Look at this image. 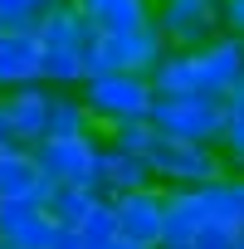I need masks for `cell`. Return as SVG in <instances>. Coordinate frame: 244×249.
<instances>
[{
    "mask_svg": "<svg viewBox=\"0 0 244 249\" xmlns=\"http://www.w3.org/2000/svg\"><path fill=\"white\" fill-rule=\"evenodd\" d=\"M73 10L93 25V35H127L157 15L152 0H73Z\"/></svg>",
    "mask_w": 244,
    "mask_h": 249,
    "instance_id": "15",
    "label": "cell"
},
{
    "mask_svg": "<svg viewBox=\"0 0 244 249\" xmlns=\"http://www.w3.org/2000/svg\"><path fill=\"white\" fill-rule=\"evenodd\" d=\"M39 83V35L35 30H0V93Z\"/></svg>",
    "mask_w": 244,
    "mask_h": 249,
    "instance_id": "13",
    "label": "cell"
},
{
    "mask_svg": "<svg viewBox=\"0 0 244 249\" xmlns=\"http://www.w3.org/2000/svg\"><path fill=\"white\" fill-rule=\"evenodd\" d=\"M78 98H83V107L93 117V127L117 132V127H127V122H147L152 117L157 88L142 73H88Z\"/></svg>",
    "mask_w": 244,
    "mask_h": 249,
    "instance_id": "3",
    "label": "cell"
},
{
    "mask_svg": "<svg viewBox=\"0 0 244 249\" xmlns=\"http://www.w3.org/2000/svg\"><path fill=\"white\" fill-rule=\"evenodd\" d=\"M98 157H103L98 132H83V137H44L35 147V161H39V171H44L49 186H88V191H98Z\"/></svg>",
    "mask_w": 244,
    "mask_h": 249,
    "instance_id": "8",
    "label": "cell"
},
{
    "mask_svg": "<svg viewBox=\"0 0 244 249\" xmlns=\"http://www.w3.org/2000/svg\"><path fill=\"white\" fill-rule=\"evenodd\" d=\"M161 59H166V39L157 35V25H137L127 35H93L88 73H142V78H152V69Z\"/></svg>",
    "mask_w": 244,
    "mask_h": 249,
    "instance_id": "6",
    "label": "cell"
},
{
    "mask_svg": "<svg viewBox=\"0 0 244 249\" xmlns=\"http://www.w3.org/2000/svg\"><path fill=\"white\" fill-rule=\"evenodd\" d=\"M200 200H205L210 225H220V230H229V234L244 230V176H239V171H225V176L205 181V186H200Z\"/></svg>",
    "mask_w": 244,
    "mask_h": 249,
    "instance_id": "16",
    "label": "cell"
},
{
    "mask_svg": "<svg viewBox=\"0 0 244 249\" xmlns=\"http://www.w3.org/2000/svg\"><path fill=\"white\" fill-rule=\"evenodd\" d=\"M220 10H225V0H161L157 15H152V25L166 39V49L186 54V49H200L215 35H225Z\"/></svg>",
    "mask_w": 244,
    "mask_h": 249,
    "instance_id": "7",
    "label": "cell"
},
{
    "mask_svg": "<svg viewBox=\"0 0 244 249\" xmlns=\"http://www.w3.org/2000/svg\"><path fill=\"white\" fill-rule=\"evenodd\" d=\"M147 122H152L161 137L220 147V132H225V98H205V93H157Z\"/></svg>",
    "mask_w": 244,
    "mask_h": 249,
    "instance_id": "5",
    "label": "cell"
},
{
    "mask_svg": "<svg viewBox=\"0 0 244 249\" xmlns=\"http://www.w3.org/2000/svg\"><path fill=\"white\" fill-rule=\"evenodd\" d=\"M59 225L44 205H0V244L5 249H54Z\"/></svg>",
    "mask_w": 244,
    "mask_h": 249,
    "instance_id": "12",
    "label": "cell"
},
{
    "mask_svg": "<svg viewBox=\"0 0 244 249\" xmlns=\"http://www.w3.org/2000/svg\"><path fill=\"white\" fill-rule=\"evenodd\" d=\"M112 225L117 239H127L137 249H161L166 244V186H142L112 200Z\"/></svg>",
    "mask_w": 244,
    "mask_h": 249,
    "instance_id": "9",
    "label": "cell"
},
{
    "mask_svg": "<svg viewBox=\"0 0 244 249\" xmlns=\"http://www.w3.org/2000/svg\"><path fill=\"white\" fill-rule=\"evenodd\" d=\"M49 181L35 161V147L5 142L0 147V205H44L49 200Z\"/></svg>",
    "mask_w": 244,
    "mask_h": 249,
    "instance_id": "11",
    "label": "cell"
},
{
    "mask_svg": "<svg viewBox=\"0 0 244 249\" xmlns=\"http://www.w3.org/2000/svg\"><path fill=\"white\" fill-rule=\"evenodd\" d=\"M152 186V171L137 152L127 147H117V142H103V157H98V196L117 200V196H127V191H142Z\"/></svg>",
    "mask_w": 244,
    "mask_h": 249,
    "instance_id": "14",
    "label": "cell"
},
{
    "mask_svg": "<svg viewBox=\"0 0 244 249\" xmlns=\"http://www.w3.org/2000/svg\"><path fill=\"white\" fill-rule=\"evenodd\" d=\"M5 142H10V137H5V122H0V147H5Z\"/></svg>",
    "mask_w": 244,
    "mask_h": 249,
    "instance_id": "27",
    "label": "cell"
},
{
    "mask_svg": "<svg viewBox=\"0 0 244 249\" xmlns=\"http://www.w3.org/2000/svg\"><path fill=\"white\" fill-rule=\"evenodd\" d=\"M220 20H225V35L244 39V0H225V10H220Z\"/></svg>",
    "mask_w": 244,
    "mask_h": 249,
    "instance_id": "22",
    "label": "cell"
},
{
    "mask_svg": "<svg viewBox=\"0 0 244 249\" xmlns=\"http://www.w3.org/2000/svg\"><path fill=\"white\" fill-rule=\"evenodd\" d=\"M93 249H137V244H127V239H117V234H112V239H103V244H93Z\"/></svg>",
    "mask_w": 244,
    "mask_h": 249,
    "instance_id": "24",
    "label": "cell"
},
{
    "mask_svg": "<svg viewBox=\"0 0 244 249\" xmlns=\"http://www.w3.org/2000/svg\"><path fill=\"white\" fill-rule=\"evenodd\" d=\"M49 103H54V88L49 83H25V88L0 93V122H5V137L20 142V147H39L49 137Z\"/></svg>",
    "mask_w": 244,
    "mask_h": 249,
    "instance_id": "10",
    "label": "cell"
},
{
    "mask_svg": "<svg viewBox=\"0 0 244 249\" xmlns=\"http://www.w3.org/2000/svg\"><path fill=\"white\" fill-rule=\"evenodd\" d=\"M244 83V39L215 35L200 49H166V59L152 69L157 93H205V98H229Z\"/></svg>",
    "mask_w": 244,
    "mask_h": 249,
    "instance_id": "1",
    "label": "cell"
},
{
    "mask_svg": "<svg viewBox=\"0 0 244 249\" xmlns=\"http://www.w3.org/2000/svg\"><path fill=\"white\" fill-rule=\"evenodd\" d=\"M234 249H244V230H239V234H234Z\"/></svg>",
    "mask_w": 244,
    "mask_h": 249,
    "instance_id": "26",
    "label": "cell"
},
{
    "mask_svg": "<svg viewBox=\"0 0 244 249\" xmlns=\"http://www.w3.org/2000/svg\"><path fill=\"white\" fill-rule=\"evenodd\" d=\"M103 200H107V196H98V191H88V186H54V191H49V200H44V210L54 215V225H59V230L78 234V230L88 225V215H93Z\"/></svg>",
    "mask_w": 244,
    "mask_h": 249,
    "instance_id": "17",
    "label": "cell"
},
{
    "mask_svg": "<svg viewBox=\"0 0 244 249\" xmlns=\"http://www.w3.org/2000/svg\"><path fill=\"white\" fill-rule=\"evenodd\" d=\"M142 161H147L152 181H157V186H166V191L205 186V181H215V176H225V171H229V166H225V157H220V147H200V142L161 137L157 127H152V137H147V147H142Z\"/></svg>",
    "mask_w": 244,
    "mask_h": 249,
    "instance_id": "4",
    "label": "cell"
},
{
    "mask_svg": "<svg viewBox=\"0 0 244 249\" xmlns=\"http://www.w3.org/2000/svg\"><path fill=\"white\" fill-rule=\"evenodd\" d=\"M39 83L49 88H83L88 78V49H93V25L73 10V0L54 5L39 25Z\"/></svg>",
    "mask_w": 244,
    "mask_h": 249,
    "instance_id": "2",
    "label": "cell"
},
{
    "mask_svg": "<svg viewBox=\"0 0 244 249\" xmlns=\"http://www.w3.org/2000/svg\"><path fill=\"white\" fill-rule=\"evenodd\" d=\"M83 132H98L93 117L78 98V88H54V103H49V137H83Z\"/></svg>",
    "mask_w": 244,
    "mask_h": 249,
    "instance_id": "18",
    "label": "cell"
},
{
    "mask_svg": "<svg viewBox=\"0 0 244 249\" xmlns=\"http://www.w3.org/2000/svg\"><path fill=\"white\" fill-rule=\"evenodd\" d=\"M152 5H161V0H152Z\"/></svg>",
    "mask_w": 244,
    "mask_h": 249,
    "instance_id": "28",
    "label": "cell"
},
{
    "mask_svg": "<svg viewBox=\"0 0 244 249\" xmlns=\"http://www.w3.org/2000/svg\"><path fill=\"white\" fill-rule=\"evenodd\" d=\"M0 249H5V244H0Z\"/></svg>",
    "mask_w": 244,
    "mask_h": 249,
    "instance_id": "29",
    "label": "cell"
},
{
    "mask_svg": "<svg viewBox=\"0 0 244 249\" xmlns=\"http://www.w3.org/2000/svg\"><path fill=\"white\" fill-rule=\"evenodd\" d=\"M54 249H83V244H78V234H69V230H59V239H54Z\"/></svg>",
    "mask_w": 244,
    "mask_h": 249,
    "instance_id": "23",
    "label": "cell"
},
{
    "mask_svg": "<svg viewBox=\"0 0 244 249\" xmlns=\"http://www.w3.org/2000/svg\"><path fill=\"white\" fill-rule=\"evenodd\" d=\"M147 137H152V122H127V127H117V132H107V142H117V147H127V152H137V157H142Z\"/></svg>",
    "mask_w": 244,
    "mask_h": 249,
    "instance_id": "21",
    "label": "cell"
},
{
    "mask_svg": "<svg viewBox=\"0 0 244 249\" xmlns=\"http://www.w3.org/2000/svg\"><path fill=\"white\" fill-rule=\"evenodd\" d=\"M229 171H239V176H244V157H234V161H229Z\"/></svg>",
    "mask_w": 244,
    "mask_h": 249,
    "instance_id": "25",
    "label": "cell"
},
{
    "mask_svg": "<svg viewBox=\"0 0 244 249\" xmlns=\"http://www.w3.org/2000/svg\"><path fill=\"white\" fill-rule=\"evenodd\" d=\"M64 0H0V30H35Z\"/></svg>",
    "mask_w": 244,
    "mask_h": 249,
    "instance_id": "20",
    "label": "cell"
},
{
    "mask_svg": "<svg viewBox=\"0 0 244 249\" xmlns=\"http://www.w3.org/2000/svg\"><path fill=\"white\" fill-rule=\"evenodd\" d=\"M220 157H225V166L234 161V157H244V83L225 98V132H220Z\"/></svg>",
    "mask_w": 244,
    "mask_h": 249,
    "instance_id": "19",
    "label": "cell"
}]
</instances>
